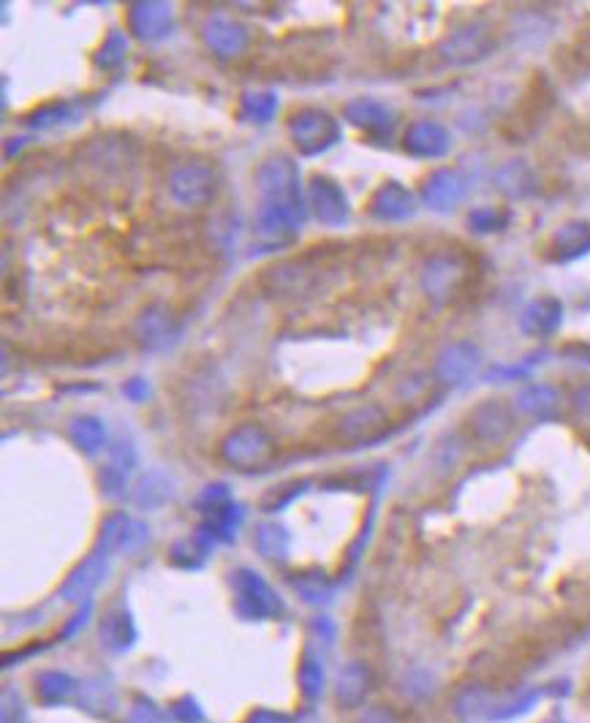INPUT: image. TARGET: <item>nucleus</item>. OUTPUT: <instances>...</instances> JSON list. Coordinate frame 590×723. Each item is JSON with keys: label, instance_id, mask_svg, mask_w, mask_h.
Wrapping results in <instances>:
<instances>
[{"label": "nucleus", "instance_id": "obj_50", "mask_svg": "<svg viewBox=\"0 0 590 723\" xmlns=\"http://www.w3.org/2000/svg\"><path fill=\"white\" fill-rule=\"evenodd\" d=\"M571 408H574L580 416H585V419H590V384H582L574 389V395H571Z\"/></svg>", "mask_w": 590, "mask_h": 723}, {"label": "nucleus", "instance_id": "obj_48", "mask_svg": "<svg viewBox=\"0 0 590 723\" xmlns=\"http://www.w3.org/2000/svg\"><path fill=\"white\" fill-rule=\"evenodd\" d=\"M90 612H93V601H90V604H82V609H79L77 615L68 620L66 628H63V634H60V639L66 642V639L74 637L77 631H82V628H85V623L90 620Z\"/></svg>", "mask_w": 590, "mask_h": 723}, {"label": "nucleus", "instance_id": "obj_4", "mask_svg": "<svg viewBox=\"0 0 590 723\" xmlns=\"http://www.w3.org/2000/svg\"><path fill=\"white\" fill-rule=\"evenodd\" d=\"M221 457L242 471L264 468L275 457V438L262 425L245 422L234 427L232 433H226L221 441Z\"/></svg>", "mask_w": 590, "mask_h": 723}, {"label": "nucleus", "instance_id": "obj_1", "mask_svg": "<svg viewBox=\"0 0 590 723\" xmlns=\"http://www.w3.org/2000/svg\"><path fill=\"white\" fill-rule=\"evenodd\" d=\"M256 188L262 196L256 229L264 240H289L305 221L300 166L289 155H270L256 169Z\"/></svg>", "mask_w": 590, "mask_h": 723}, {"label": "nucleus", "instance_id": "obj_42", "mask_svg": "<svg viewBox=\"0 0 590 723\" xmlns=\"http://www.w3.org/2000/svg\"><path fill=\"white\" fill-rule=\"evenodd\" d=\"M229 501H232V492H229L226 484H210V487H204L202 490L196 506H199L202 511H207V514H213L215 509H221L223 503H229Z\"/></svg>", "mask_w": 590, "mask_h": 723}, {"label": "nucleus", "instance_id": "obj_49", "mask_svg": "<svg viewBox=\"0 0 590 723\" xmlns=\"http://www.w3.org/2000/svg\"><path fill=\"white\" fill-rule=\"evenodd\" d=\"M123 395H126L128 400H134V403H142V400H147V395H150V384L139 376L128 378L126 384H123Z\"/></svg>", "mask_w": 590, "mask_h": 723}, {"label": "nucleus", "instance_id": "obj_14", "mask_svg": "<svg viewBox=\"0 0 590 723\" xmlns=\"http://www.w3.org/2000/svg\"><path fill=\"white\" fill-rule=\"evenodd\" d=\"M202 39L215 58L232 60L240 58L242 52L248 49L251 36H248V28H245L242 22L232 20V17H223V14H215V17L204 22Z\"/></svg>", "mask_w": 590, "mask_h": 723}, {"label": "nucleus", "instance_id": "obj_39", "mask_svg": "<svg viewBox=\"0 0 590 723\" xmlns=\"http://www.w3.org/2000/svg\"><path fill=\"white\" fill-rule=\"evenodd\" d=\"M509 221V215L501 213V210H495V207H479L474 213L468 215V226L479 234H490V232H498L503 229Z\"/></svg>", "mask_w": 590, "mask_h": 723}, {"label": "nucleus", "instance_id": "obj_18", "mask_svg": "<svg viewBox=\"0 0 590 723\" xmlns=\"http://www.w3.org/2000/svg\"><path fill=\"white\" fill-rule=\"evenodd\" d=\"M512 427L514 416L503 400H484L471 411V430L482 444H501Z\"/></svg>", "mask_w": 590, "mask_h": 723}, {"label": "nucleus", "instance_id": "obj_45", "mask_svg": "<svg viewBox=\"0 0 590 723\" xmlns=\"http://www.w3.org/2000/svg\"><path fill=\"white\" fill-rule=\"evenodd\" d=\"M109 465H115V468H120V471H131L136 465V449L131 441H117L115 446H112V460H109Z\"/></svg>", "mask_w": 590, "mask_h": 723}, {"label": "nucleus", "instance_id": "obj_5", "mask_svg": "<svg viewBox=\"0 0 590 723\" xmlns=\"http://www.w3.org/2000/svg\"><path fill=\"white\" fill-rule=\"evenodd\" d=\"M498 49V36H495L493 25L487 22H468L463 28L452 30L441 44H438V55L449 63V66H474L490 58Z\"/></svg>", "mask_w": 590, "mask_h": 723}, {"label": "nucleus", "instance_id": "obj_13", "mask_svg": "<svg viewBox=\"0 0 590 723\" xmlns=\"http://www.w3.org/2000/svg\"><path fill=\"white\" fill-rule=\"evenodd\" d=\"M482 365V351L471 340H457L438 354L436 359V376L449 386L468 384L471 378L479 373Z\"/></svg>", "mask_w": 590, "mask_h": 723}, {"label": "nucleus", "instance_id": "obj_30", "mask_svg": "<svg viewBox=\"0 0 590 723\" xmlns=\"http://www.w3.org/2000/svg\"><path fill=\"white\" fill-rule=\"evenodd\" d=\"M291 585L297 588L302 601H308L313 607H324L335 598V582L324 571H302L291 579Z\"/></svg>", "mask_w": 590, "mask_h": 723}, {"label": "nucleus", "instance_id": "obj_32", "mask_svg": "<svg viewBox=\"0 0 590 723\" xmlns=\"http://www.w3.org/2000/svg\"><path fill=\"white\" fill-rule=\"evenodd\" d=\"M79 691V683L66 672L58 669H47L36 677V694L44 704H60L66 702L68 696H74Z\"/></svg>", "mask_w": 590, "mask_h": 723}, {"label": "nucleus", "instance_id": "obj_51", "mask_svg": "<svg viewBox=\"0 0 590 723\" xmlns=\"http://www.w3.org/2000/svg\"><path fill=\"white\" fill-rule=\"evenodd\" d=\"M313 628H316V631H319L321 637L327 639V642H329V639H332V637H335V623H332L329 617H324V615L316 617V620H313Z\"/></svg>", "mask_w": 590, "mask_h": 723}, {"label": "nucleus", "instance_id": "obj_15", "mask_svg": "<svg viewBox=\"0 0 590 723\" xmlns=\"http://www.w3.org/2000/svg\"><path fill=\"white\" fill-rule=\"evenodd\" d=\"M389 433V414L384 405L365 403L349 411L340 419V435L357 441V444H373Z\"/></svg>", "mask_w": 590, "mask_h": 723}, {"label": "nucleus", "instance_id": "obj_29", "mask_svg": "<svg viewBox=\"0 0 590 723\" xmlns=\"http://www.w3.org/2000/svg\"><path fill=\"white\" fill-rule=\"evenodd\" d=\"M256 547L259 555L272 563H286L291 555V536L278 522H264L256 531Z\"/></svg>", "mask_w": 590, "mask_h": 723}, {"label": "nucleus", "instance_id": "obj_35", "mask_svg": "<svg viewBox=\"0 0 590 723\" xmlns=\"http://www.w3.org/2000/svg\"><path fill=\"white\" fill-rule=\"evenodd\" d=\"M128 55V39H126V33L123 30H109L107 33V39H104V44H101V49L96 52V58H93V63L101 68H117L123 60H126Z\"/></svg>", "mask_w": 590, "mask_h": 723}, {"label": "nucleus", "instance_id": "obj_25", "mask_svg": "<svg viewBox=\"0 0 590 723\" xmlns=\"http://www.w3.org/2000/svg\"><path fill=\"white\" fill-rule=\"evenodd\" d=\"M213 544L215 536L202 525L191 539L175 541V547L169 552V560L175 566H180V569H202L204 560L210 558V552H213Z\"/></svg>", "mask_w": 590, "mask_h": 723}, {"label": "nucleus", "instance_id": "obj_28", "mask_svg": "<svg viewBox=\"0 0 590 723\" xmlns=\"http://www.w3.org/2000/svg\"><path fill=\"white\" fill-rule=\"evenodd\" d=\"M495 185L512 199H523V196H531L536 191V174L531 172V166L525 161H509L495 174Z\"/></svg>", "mask_w": 590, "mask_h": 723}, {"label": "nucleus", "instance_id": "obj_3", "mask_svg": "<svg viewBox=\"0 0 590 723\" xmlns=\"http://www.w3.org/2000/svg\"><path fill=\"white\" fill-rule=\"evenodd\" d=\"M289 136L297 153L305 158L327 153L329 147L340 142V123L338 117L329 115L327 109H302L297 115L289 117Z\"/></svg>", "mask_w": 590, "mask_h": 723}, {"label": "nucleus", "instance_id": "obj_47", "mask_svg": "<svg viewBox=\"0 0 590 723\" xmlns=\"http://www.w3.org/2000/svg\"><path fill=\"white\" fill-rule=\"evenodd\" d=\"M245 723H297V718L289 713H278V710H267V707H259L248 715Z\"/></svg>", "mask_w": 590, "mask_h": 723}, {"label": "nucleus", "instance_id": "obj_31", "mask_svg": "<svg viewBox=\"0 0 590 723\" xmlns=\"http://www.w3.org/2000/svg\"><path fill=\"white\" fill-rule=\"evenodd\" d=\"M68 435L85 454H96L107 444V427L96 416H74L68 425Z\"/></svg>", "mask_w": 590, "mask_h": 723}, {"label": "nucleus", "instance_id": "obj_37", "mask_svg": "<svg viewBox=\"0 0 590 723\" xmlns=\"http://www.w3.org/2000/svg\"><path fill=\"white\" fill-rule=\"evenodd\" d=\"M300 691L308 702H316L324 691V666L313 656H305L300 666Z\"/></svg>", "mask_w": 590, "mask_h": 723}, {"label": "nucleus", "instance_id": "obj_21", "mask_svg": "<svg viewBox=\"0 0 590 723\" xmlns=\"http://www.w3.org/2000/svg\"><path fill=\"white\" fill-rule=\"evenodd\" d=\"M563 324V302L558 297H536L520 316V329L528 338H550Z\"/></svg>", "mask_w": 590, "mask_h": 723}, {"label": "nucleus", "instance_id": "obj_12", "mask_svg": "<svg viewBox=\"0 0 590 723\" xmlns=\"http://www.w3.org/2000/svg\"><path fill=\"white\" fill-rule=\"evenodd\" d=\"M109 574V555L107 552L96 550L93 555L79 563L77 569L71 571L66 577V582L60 585V598L66 604H90V598L101 588V582L107 579Z\"/></svg>", "mask_w": 590, "mask_h": 723}, {"label": "nucleus", "instance_id": "obj_6", "mask_svg": "<svg viewBox=\"0 0 590 723\" xmlns=\"http://www.w3.org/2000/svg\"><path fill=\"white\" fill-rule=\"evenodd\" d=\"M218 174L207 161H185L169 174V193L180 207L196 210L215 199L218 193Z\"/></svg>", "mask_w": 590, "mask_h": 723}, {"label": "nucleus", "instance_id": "obj_34", "mask_svg": "<svg viewBox=\"0 0 590 723\" xmlns=\"http://www.w3.org/2000/svg\"><path fill=\"white\" fill-rule=\"evenodd\" d=\"M240 112L251 123H270L275 112H278V96L272 90H248L240 98Z\"/></svg>", "mask_w": 590, "mask_h": 723}, {"label": "nucleus", "instance_id": "obj_46", "mask_svg": "<svg viewBox=\"0 0 590 723\" xmlns=\"http://www.w3.org/2000/svg\"><path fill=\"white\" fill-rule=\"evenodd\" d=\"M0 723H28V710H25V704L20 702V696L11 694L3 696V715H0Z\"/></svg>", "mask_w": 590, "mask_h": 723}, {"label": "nucleus", "instance_id": "obj_20", "mask_svg": "<svg viewBox=\"0 0 590 723\" xmlns=\"http://www.w3.org/2000/svg\"><path fill=\"white\" fill-rule=\"evenodd\" d=\"M403 147L414 158H441V155L449 153L452 136L436 120H416V123L406 128Z\"/></svg>", "mask_w": 590, "mask_h": 723}, {"label": "nucleus", "instance_id": "obj_17", "mask_svg": "<svg viewBox=\"0 0 590 723\" xmlns=\"http://www.w3.org/2000/svg\"><path fill=\"white\" fill-rule=\"evenodd\" d=\"M416 213V196L408 191L406 185L397 183V180H387L384 185H378L373 199H370V215L376 221L384 223H400L414 218Z\"/></svg>", "mask_w": 590, "mask_h": 723}, {"label": "nucleus", "instance_id": "obj_26", "mask_svg": "<svg viewBox=\"0 0 590 723\" xmlns=\"http://www.w3.org/2000/svg\"><path fill=\"white\" fill-rule=\"evenodd\" d=\"M172 498H175V484L161 471H147L134 490V503L145 511L161 509Z\"/></svg>", "mask_w": 590, "mask_h": 723}, {"label": "nucleus", "instance_id": "obj_9", "mask_svg": "<svg viewBox=\"0 0 590 723\" xmlns=\"http://www.w3.org/2000/svg\"><path fill=\"white\" fill-rule=\"evenodd\" d=\"M134 335L147 351H169V348L177 346L183 327H180V321L172 310L164 308V305H150L136 316Z\"/></svg>", "mask_w": 590, "mask_h": 723}, {"label": "nucleus", "instance_id": "obj_27", "mask_svg": "<svg viewBox=\"0 0 590 723\" xmlns=\"http://www.w3.org/2000/svg\"><path fill=\"white\" fill-rule=\"evenodd\" d=\"M558 405H561V392L550 384H533L517 395V408L536 419L552 416L558 411Z\"/></svg>", "mask_w": 590, "mask_h": 723}, {"label": "nucleus", "instance_id": "obj_41", "mask_svg": "<svg viewBox=\"0 0 590 723\" xmlns=\"http://www.w3.org/2000/svg\"><path fill=\"white\" fill-rule=\"evenodd\" d=\"M126 482L128 473L115 468V465H107V468L101 471V492H104L107 498H123V495H126Z\"/></svg>", "mask_w": 590, "mask_h": 723}, {"label": "nucleus", "instance_id": "obj_40", "mask_svg": "<svg viewBox=\"0 0 590 723\" xmlns=\"http://www.w3.org/2000/svg\"><path fill=\"white\" fill-rule=\"evenodd\" d=\"M71 120V107L68 104H49V107L36 109L33 115L28 117L30 128H55L60 123Z\"/></svg>", "mask_w": 590, "mask_h": 723}, {"label": "nucleus", "instance_id": "obj_16", "mask_svg": "<svg viewBox=\"0 0 590 723\" xmlns=\"http://www.w3.org/2000/svg\"><path fill=\"white\" fill-rule=\"evenodd\" d=\"M468 193L465 177L455 169H436L422 183V202L436 213H452Z\"/></svg>", "mask_w": 590, "mask_h": 723}, {"label": "nucleus", "instance_id": "obj_38", "mask_svg": "<svg viewBox=\"0 0 590 723\" xmlns=\"http://www.w3.org/2000/svg\"><path fill=\"white\" fill-rule=\"evenodd\" d=\"M539 699V691H525V694L514 696L509 702H501L490 713V721H512V718H520L528 710H533V704Z\"/></svg>", "mask_w": 590, "mask_h": 723}, {"label": "nucleus", "instance_id": "obj_19", "mask_svg": "<svg viewBox=\"0 0 590 723\" xmlns=\"http://www.w3.org/2000/svg\"><path fill=\"white\" fill-rule=\"evenodd\" d=\"M343 115H346L351 126H357L359 131H365V134L387 136L392 134V128H395V112H392L387 104H381V101L370 96L351 98L346 109H343Z\"/></svg>", "mask_w": 590, "mask_h": 723}, {"label": "nucleus", "instance_id": "obj_8", "mask_svg": "<svg viewBox=\"0 0 590 723\" xmlns=\"http://www.w3.org/2000/svg\"><path fill=\"white\" fill-rule=\"evenodd\" d=\"M150 544V528L145 522L128 517L123 511L109 514L107 520L101 522V533H98V550L101 552H123V555H139L145 552Z\"/></svg>", "mask_w": 590, "mask_h": 723}, {"label": "nucleus", "instance_id": "obj_43", "mask_svg": "<svg viewBox=\"0 0 590 723\" xmlns=\"http://www.w3.org/2000/svg\"><path fill=\"white\" fill-rule=\"evenodd\" d=\"M126 723H164V715L155 707L150 699H139V702L128 710Z\"/></svg>", "mask_w": 590, "mask_h": 723}, {"label": "nucleus", "instance_id": "obj_7", "mask_svg": "<svg viewBox=\"0 0 590 723\" xmlns=\"http://www.w3.org/2000/svg\"><path fill=\"white\" fill-rule=\"evenodd\" d=\"M234 593H237V612L251 620H270L283 615V598L272 590V585L262 574L251 569H237L232 577Z\"/></svg>", "mask_w": 590, "mask_h": 723}, {"label": "nucleus", "instance_id": "obj_10", "mask_svg": "<svg viewBox=\"0 0 590 723\" xmlns=\"http://www.w3.org/2000/svg\"><path fill=\"white\" fill-rule=\"evenodd\" d=\"M308 204L313 215L324 226H346L351 215V204L338 180L327 174H316L308 185Z\"/></svg>", "mask_w": 590, "mask_h": 723}, {"label": "nucleus", "instance_id": "obj_24", "mask_svg": "<svg viewBox=\"0 0 590 723\" xmlns=\"http://www.w3.org/2000/svg\"><path fill=\"white\" fill-rule=\"evenodd\" d=\"M552 259L574 261L590 253V221H569L563 223L558 232L552 234Z\"/></svg>", "mask_w": 590, "mask_h": 723}, {"label": "nucleus", "instance_id": "obj_22", "mask_svg": "<svg viewBox=\"0 0 590 723\" xmlns=\"http://www.w3.org/2000/svg\"><path fill=\"white\" fill-rule=\"evenodd\" d=\"M373 683H376V677H373L368 664L349 661V664L340 669L338 685H335L338 704L346 707V710H354V707H359V704L368 699L370 691H373Z\"/></svg>", "mask_w": 590, "mask_h": 723}, {"label": "nucleus", "instance_id": "obj_2", "mask_svg": "<svg viewBox=\"0 0 590 723\" xmlns=\"http://www.w3.org/2000/svg\"><path fill=\"white\" fill-rule=\"evenodd\" d=\"M471 283V261L460 253H438L422 270V289L436 305H452Z\"/></svg>", "mask_w": 590, "mask_h": 723}, {"label": "nucleus", "instance_id": "obj_11", "mask_svg": "<svg viewBox=\"0 0 590 723\" xmlns=\"http://www.w3.org/2000/svg\"><path fill=\"white\" fill-rule=\"evenodd\" d=\"M128 30L131 36L145 44L164 41L175 30V9L169 3L145 0V3H131L128 9Z\"/></svg>", "mask_w": 590, "mask_h": 723}, {"label": "nucleus", "instance_id": "obj_23", "mask_svg": "<svg viewBox=\"0 0 590 723\" xmlns=\"http://www.w3.org/2000/svg\"><path fill=\"white\" fill-rule=\"evenodd\" d=\"M136 623L134 615L128 609L117 607L109 609L107 615L101 617V626H98V642L112 650V653H128L136 645Z\"/></svg>", "mask_w": 590, "mask_h": 723}, {"label": "nucleus", "instance_id": "obj_36", "mask_svg": "<svg viewBox=\"0 0 590 723\" xmlns=\"http://www.w3.org/2000/svg\"><path fill=\"white\" fill-rule=\"evenodd\" d=\"M490 704H493L490 702V694L484 688H479V685H474V688H465L463 694L457 696L455 710L460 718L471 721V718H479V715H490L487 713Z\"/></svg>", "mask_w": 590, "mask_h": 723}, {"label": "nucleus", "instance_id": "obj_44", "mask_svg": "<svg viewBox=\"0 0 590 723\" xmlns=\"http://www.w3.org/2000/svg\"><path fill=\"white\" fill-rule=\"evenodd\" d=\"M172 718L180 723H204V710L199 707L196 699L185 696V699L175 702V707H172Z\"/></svg>", "mask_w": 590, "mask_h": 723}, {"label": "nucleus", "instance_id": "obj_33", "mask_svg": "<svg viewBox=\"0 0 590 723\" xmlns=\"http://www.w3.org/2000/svg\"><path fill=\"white\" fill-rule=\"evenodd\" d=\"M77 699L88 713L98 715V718H109L117 707L115 691H112V685L107 680H90V683L79 685Z\"/></svg>", "mask_w": 590, "mask_h": 723}]
</instances>
